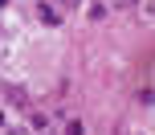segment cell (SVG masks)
Here are the masks:
<instances>
[{"instance_id":"cell-1","label":"cell","mask_w":155,"mask_h":135,"mask_svg":"<svg viewBox=\"0 0 155 135\" xmlns=\"http://www.w3.org/2000/svg\"><path fill=\"white\" fill-rule=\"evenodd\" d=\"M8 103L12 106H29V90L25 86H8Z\"/></svg>"},{"instance_id":"cell-2","label":"cell","mask_w":155,"mask_h":135,"mask_svg":"<svg viewBox=\"0 0 155 135\" xmlns=\"http://www.w3.org/2000/svg\"><path fill=\"white\" fill-rule=\"evenodd\" d=\"M41 21H45V25H57V21H61V16H57V8H49V4H41Z\"/></svg>"},{"instance_id":"cell-3","label":"cell","mask_w":155,"mask_h":135,"mask_svg":"<svg viewBox=\"0 0 155 135\" xmlns=\"http://www.w3.org/2000/svg\"><path fill=\"white\" fill-rule=\"evenodd\" d=\"M65 135H86V127H82V119H70V127H65Z\"/></svg>"},{"instance_id":"cell-4","label":"cell","mask_w":155,"mask_h":135,"mask_svg":"<svg viewBox=\"0 0 155 135\" xmlns=\"http://www.w3.org/2000/svg\"><path fill=\"white\" fill-rule=\"evenodd\" d=\"M57 4H65V8H78V4H82V0H57Z\"/></svg>"},{"instance_id":"cell-5","label":"cell","mask_w":155,"mask_h":135,"mask_svg":"<svg viewBox=\"0 0 155 135\" xmlns=\"http://www.w3.org/2000/svg\"><path fill=\"white\" fill-rule=\"evenodd\" d=\"M106 4H135V0H106Z\"/></svg>"},{"instance_id":"cell-6","label":"cell","mask_w":155,"mask_h":135,"mask_svg":"<svg viewBox=\"0 0 155 135\" xmlns=\"http://www.w3.org/2000/svg\"><path fill=\"white\" fill-rule=\"evenodd\" d=\"M0 127H4V111H0Z\"/></svg>"}]
</instances>
